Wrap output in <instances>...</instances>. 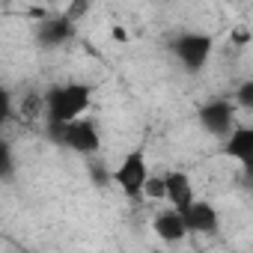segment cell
<instances>
[{"label": "cell", "mask_w": 253, "mask_h": 253, "mask_svg": "<svg viewBox=\"0 0 253 253\" xmlns=\"http://www.w3.org/2000/svg\"><path fill=\"white\" fill-rule=\"evenodd\" d=\"M89 104H92V86L86 84H57L42 95V113L48 119V128L84 116Z\"/></svg>", "instance_id": "1"}, {"label": "cell", "mask_w": 253, "mask_h": 253, "mask_svg": "<svg viewBox=\"0 0 253 253\" xmlns=\"http://www.w3.org/2000/svg\"><path fill=\"white\" fill-rule=\"evenodd\" d=\"M54 140L78 155H95L101 149V134H98V125L89 116H78L66 125H54Z\"/></svg>", "instance_id": "2"}, {"label": "cell", "mask_w": 253, "mask_h": 253, "mask_svg": "<svg viewBox=\"0 0 253 253\" xmlns=\"http://www.w3.org/2000/svg\"><path fill=\"white\" fill-rule=\"evenodd\" d=\"M170 51H173L176 63H179L185 72L197 75V72H203L206 63L211 60L214 39H211L209 33H182V36H176V39L170 42Z\"/></svg>", "instance_id": "3"}, {"label": "cell", "mask_w": 253, "mask_h": 253, "mask_svg": "<svg viewBox=\"0 0 253 253\" xmlns=\"http://www.w3.org/2000/svg\"><path fill=\"white\" fill-rule=\"evenodd\" d=\"M113 185L125 194V197H140L143 194V185L149 179V164H146V155L140 149H131V152H125L122 161L113 167L110 173Z\"/></svg>", "instance_id": "4"}, {"label": "cell", "mask_w": 253, "mask_h": 253, "mask_svg": "<svg viewBox=\"0 0 253 253\" xmlns=\"http://www.w3.org/2000/svg\"><path fill=\"white\" fill-rule=\"evenodd\" d=\"M197 119L209 134L226 137L232 131V125H235V104L226 101V98H211L197 110Z\"/></svg>", "instance_id": "5"}, {"label": "cell", "mask_w": 253, "mask_h": 253, "mask_svg": "<svg viewBox=\"0 0 253 253\" xmlns=\"http://www.w3.org/2000/svg\"><path fill=\"white\" fill-rule=\"evenodd\" d=\"M33 36H36V45L45 48V51L63 48V45L75 36V21H72L66 12H60V15H42Z\"/></svg>", "instance_id": "6"}, {"label": "cell", "mask_w": 253, "mask_h": 253, "mask_svg": "<svg viewBox=\"0 0 253 253\" xmlns=\"http://www.w3.org/2000/svg\"><path fill=\"white\" fill-rule=\"evenodd\" d=\"M182 220H185V229L194 232V235H214L220 229V214L211 203L206 200H194L182 209Z\"/></svg>", "instance_id": "7"}, {"label": "cell", "mask_w": 253, "mask_h": 253, "mask_svg": "<svg viewBox=\"0 0 253 253\" xmlns=\"http://www.w3.org/2000/svg\"><path fill=\"white\" fill-rule=\"evenodd\" d=\"M164 200L173 206V209H185L188 203L197 200V191H194V182L185 170H170L164 173Z\"/></svg>", "instance_id": "8"}, {"label": "cell", "mask_w": 253, "mask_h": 253, "mask_svg": "<svg viewBox=\"0 0 253 253\" xmlns=\"http://www.w3.org/2000/svg\"><path fill=\"white\" fill-rule=\"evenodd\" d=\"M223 152L244 167L253 164V128L250 125H238V122L232 125V131L223 137Z\"/></svg>", "instance_id": "9"}, {"label": "cell", "mask_w": 253, "mask_h": 253, "mask_svg": "<svg viewBox=\"0 0 253 253\" xmlns=\"http://www.w3.org/2000/svg\"><path fill=\"white\" fill-rule=\"evenodd\" d=\"M152 229H155V235H158L161 241H167V244H176V241H182V238L188 235L179 209H164V211H158L155 220H152Z\"/></svg>", "instance_id": "10"}, {"label": "cell", "mask_w": 253, "mask_h": 253, "mask_svg": "<svg viewBox=\"0 0 253 253\" xmlns=\"http://www.w3.org/2000/svg\"><path fill=\"white\" fill-rule=\"evenodd\" d=\"M15 173V158H12V149L9 143L0 137V179H9Z\"/></svg>", "instance_id": "11"}, {"label": "cell", "mask_w": 253, "mask_h": 253, "mask_svg": "<svg viewBox=\"0 0 253 253\" xmlns=\"http://www.w3.org/2000/svg\"><path fill=\"white\" fill-rule=\"evenodd\" d=\"M140 197H149V200H164V176L158 173H149L146 185H143V194Z\"/></svg>", "instance_id": "12"}, {"label": "cell", "mask_w": 253, "mask_h": 253, "mask_svg": "<svg viewBox=\"0 0 253 253\" xmlns=\"http://www.w3.org/2000/svg\"><path fill=\"white\" fill-rule=\"evenodd\" d=\"M12 113H15V107H12V92L0 84V125H6V122L12 119Z\"/></svg>", "instance_id": "13"}, {"label": "cell", "mask_w": 253, "mask_h": 253, "mask_svg": "<svg viewBox=\"0 0 253 253\" xmlns=\"http://www.w3.org/2000/svg\"><path fill=\"white\" fill-rule=\"evenodd\" d=\"M238 101H241V107H253V84H250V81L241 84V89H238Z\"/></svg>", "instance_id": "14"}, {"label": "cell", "mask_w": 253, "mask_h": 253, "mask_svg": "<svg viewBox=\"0 0 253 253\" xmlns=\"http://www.w3.org/2000/svg\"><path fill=\"white\" fill-rule=\"evenodd\" d=\"M110 36H113V42H116V45H125V42H128V33H125V27H119V24H113V27H110Z\"/></svg>", "instance_id": "15"}, {"label": "cell", "mask_w": 253, "mask_h": 253, "mask_svg": "<svg viewBox=\"0 0 253 253\" xmlns=\"http://www.w3.org/2000/svg\"><path fill=\"white\" fill-rule=\"evenodd\" d=\"M232 42H235V45H247V42H250V33L241 27V30H235V33H232Z\"/></svg>", "instance_id": "16"}]
</instances>
